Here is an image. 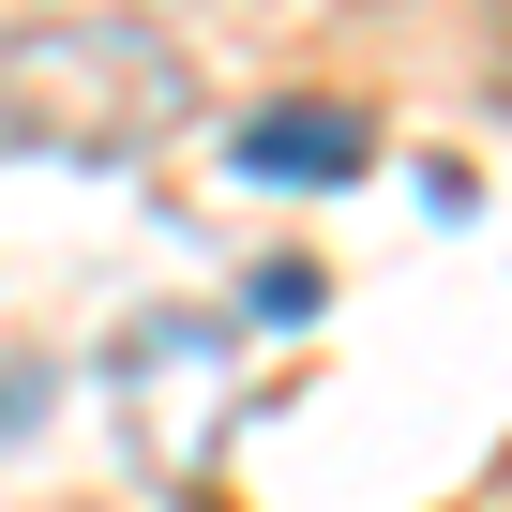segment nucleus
<instances>
[{
	"instance_id": "nucleus-1",
	"label": "nucleus",
	"mask_w": 512,
	"mask_h": 512,
	"mask_svg": "<svg viewBox=\"0 0 512 512\" xmlns=\"http://www.w3.org/2000/svg\"><path fill=\"white\" fill-rule=\"evenodd\" d=\"M181 106H196V76L136 16H31V31H0V121L46 136V151L121 166V151H166Z\"/></svg>"
},
{
	"instance_id": "nucleus-3",
	"label": "nucleus",
	"mask_w": 512,
	"mask_h": 512,
	"mask_svg": "<svg viewBox=\"0 0 512 512\" xmlns=\"http://www.w3.org/2000/svg\"><path fill=\"white\" fill-rule=\"evenodd\" d=\"M31 407H46V392H0V437H16V422H31Z\"/></svg>"
},
{
	"instance_id": "nucleus-2",
	"label": "nucleus",
	"mask_w": 512,
	"mask_h": 512,
	"mask_svg": "<svg viewBox=\"0 0 512 512\" xmlns=\"http://www.w3.org/2000/svg\"><path fill=\"white\" fill-rule=\"evenodd\" d=\"M226 166L272 181V196H347V181L377 166V136H362V106H256V121L226 136Z\"/></svg>"
}]
</instances>
